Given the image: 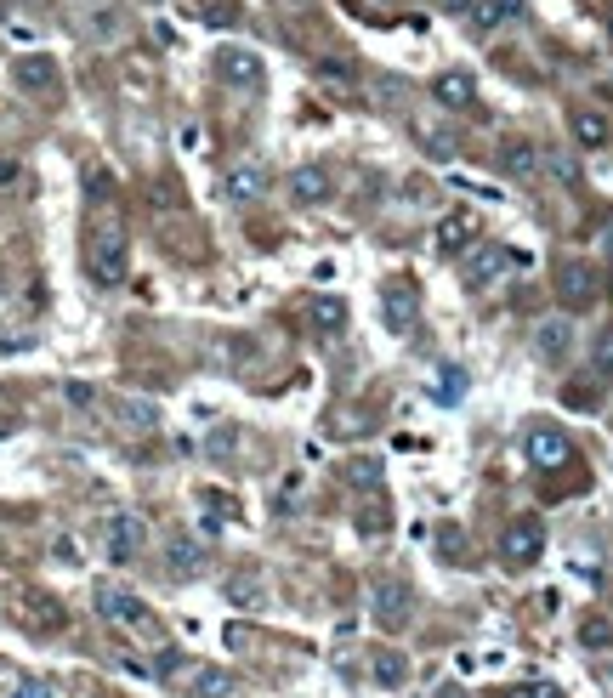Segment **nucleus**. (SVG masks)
I'll list each match as a JSON object with an SVG mask.
<instances>
[{
  "instance_id": "f257e3e1",
  "label": "nucleus",
  "mask_w": 613,
  "mask_h": 698,
  "mask_svg": "<svg viewBox=\"0 0 613 698\" xmlns=\"http://www.w3.org/2000/svg\"><path fill=\"white\" fill-rule=\"evenodd\" d=\"M91 279L97 284H125V267H131V245H125V233L120 227H97V239H91Z\"/></svg>"
},
{
  "instance_id": "f03ea898",
  "label": "nucleus",
  "mask_w": 613,
  "mask_h": 698,
  "mask_svg": "<svg viewBox=\"0 0 613 698\" xmlns=\"http://www.w3.org/2000/svg\"><path fill=\"white\" fill-rule=\"evenodd\" d=\"M97 613H103L108 625H120V630H154L148 602H142L137 591H125V585H97Z\"/></svg>"
},
{
  "instance_id": "7ed1b4c3",
  "label": "nucleus",
  "mask_w": 613,
  "mask_h": 698,
  "mask_svg": "<svg viewBox=\"0 0 613 698\" xmlns=\"http://www.w3.org/2000/svg\"><path fill=\"white\" fill-rule=\"evenodd\" d=\"M523 449H528V460H534L540 472H557V466H568V460H574V443H568V432H562V426H528Z\"/></svg>"
},
{
  "instance_id": "20e7f679",
  "label": "nucleus",
  "mask_w": 613,
  "mask_h": 698,
  "mask_svg": "<svg viewBox=\"0 0 613 698\" xmlns=\"http://www.w3.org/2000/svg\"><path fill=\"white\" fill-rule=\"evenodd\" d=\"M540 551H545V523L540 517H517V523L500 534V557H506L511 568H528Z\"/></svg>"
},
{
  "instance_id": "39448f33",
  "label": "nucleus",
  "mask_w": 613,
  "mask_h": 698,
  "mask_svg": "<svg viewBox=\"0 0 613 698\" xmlns=\"http://www.w3.org/2000/svg\"><path fill=\"white\" fill-rule=\"evenodd\" d=\"M142 540H148V528H142V517L120 511V517H114V523L103 528V557L114 562V568H125V562H137Z\"/></svg>"
},
{
  "instance_id": "423d86ee",
  "label": "nucleus",
  "mask_w": 613,
  "mask_h": 698,
  "mask_svg": "<svg viewBox=\"0 0 613 698\" xmlns=\"http://www.w3.org/2000/svg\"><path fill=\"white\" fill-rule=\"evenodd\" d=\"M557 296H562V307H591V301L602 296V279H596V267H591V262H562Z\"/></svg>"
},
{
  "instance_id": "0eeeda50",
  "label": "nucleus",
  "mask_w": 613,
  "mask_h": 698,
  "mask_svg": "<svg viewBox=\"0 0 613 698\" xmlns=\"http://www.w3.org/2000/svg\"><path fill=\"white\" fill-rule=\"evenodd\" d=\"M432 103L449 108V114H466V108H477V80H472L466 69L432 74Z\"/></svg>"
},
{
  "instance_id": "6e6552de",
  "label": "nucleus",
  "mask_w": 613,
  "mask_h": 698,
  "mask_svg": "<svg viewBox=\"0 0 613 698\" xmlns=\"http://www.w3.org/2000/svg\"><path fill=\"white\" fill-rule=\"evenodd\" d=\"M211 63H216V74H222L228 86H262V57L250 52V46H222Z\"/></svg>"
},
{
  "instance_id": "1a4fd4ad",
  "label": "nucleus",
  "mask_w": 613,
  "mask_h": 698,
  "mask_svg": "<svg viewBox=\"0 0 613 698\" xmlns=\"http://www.w3.org/2000/svg\"><path fill=\"white\" fill-rule=\"evenodd\" d=\"M290 199H301V205H330L335 176L324 171V165H296V171H290Z\"/></svg>"
},
{
  "instance_id": "9d476101",
  "label": "nucleus",
  "mask_w": 613,
  "mask_h": 698,
  "mask_svg": "<svg viewBox=\"0 0 613 698\" xmlns=\"http://www.w3.org/2000/svg\"><path fill=\"white\" fill-rule=\"evenodd\" d=\"M534 352H540L545 364H562V358L574 352V318H540V330H534Z\"/></svg>"
},
{
  "instance_id": "9b49d317",
  "label": "nucleus",
  "mask_w": 613,
  "mask_h": 698,
  "mask_svg": "<svg viewBox=\"0 0 613 698\" xmlns=\"http://www.w3.org/2000/svg\"><path fill=\"white\" fill-rule=\"evenodd\" d=\"M517 18H528V0H472V23L483 35H500Z\"/></svg>"
},
{
  "instance_id": "f8f14e48",
  "label": "nucleus",
  "mask_w": 613,
  "mask_h": 698,
  "mask_svg": "<svg viewBox=\"0 0 613 698\" xmlns=\"http://www.w3.org/2000/svg\"><path fill=\"white\" fill-rule=\"evenodd\" d=\"M222 193H228L233 205H256V199L267 193V171L256 165V159H245V165H233V171H228Z\"/></svg>"
},
{
  "instance_id": "ddd939ff",
  "label": "nucleus",
  "mask_w": 613,
  "mask_h": 698,
  "mask_svg": "<svg viewBox=\"0 0 613 698\" xmlns=\"http://www.w3.org/2000/svg\"><path fill=\"white\" fill-rule=\"evenodd\" d=\"M12 80H18L23 91H35V97H46V91H57V63L52 57H23V63H12Z\"/></svg>"
},
{
  "instance_id": "4468645a",
  "label": "nucleus",
  "mask_w": 613,
  "mask_h": 698,
  "mask_svg": "<svg viewBox=\"0 0 613 698\" xmlns=\"http://www.w3.org/2000/svg\"><path fill=\"white\" fill-rule=\"evenodd\" d=\"M506 267L511 256L500 245H477L472 256H466V284H494V279H506Z\"/></svg>"
},
{
  "instance_id": "2eb2a0df",
  "label": "nucleus",
  "mask_w": 613,
  "mask_h": 698,
  "mask_svg": "<svg viewBox=\"0 0 613 698\" xmlns=\"http://www.w3.org/2000/svg\"><path fill=\"white\" fill-rule=\"evenodd\" d=\"M307 324H313L318 335H335L341 324H347V301L341 296H313L307 301Z\"/></svg>"
},
{
  "instance_id": "dca6fc26",
  "label": "nucleus",
  "mask_w": 613,
  "mask_h": 698,
  "mask_svg": "<svg viewBox=\"0 0 613 698\" xmlns=\"http://www.w3.org/2000/svg\"><path fill=\"white\" fill-rule=\"evenodd\" d=\"M193 698H239V676L233 670H193Z\"/></svg>"
},
{
  "instance_id": "f3484780",
  "label": "nucleus",
  "mask_w": 613,
  "mask_h": 698,
  "mask_svg": "<svg viewBox=\"0 0 613 698\" xmlns=\"http://www.w3.org/2000/svg\"><path fill=\"white\" fill-rule=\"evenodd\" d=\"M415 318H421V301H415V290H409V284H398V290L386 296V324L403 335V330H415Z\"/></svg>"
},
{
  "instance_id": "a211bd4d",
  "label": "nucleus",
  "mask_w": 613,
  "mask_h": 698,
  "mask_svg": "<svg viewBox=\"0 0 613 698\" xmlns=\"http://www.w3.org/2000/svg\"><path fill=\"white\" fill-rule=\"evenodd\" d=\"M574 142L579 148H602L608 142V114H596V108H574Z\"/></svg>"
},
{
  "instance_id": "6ab92c4d",
  "label": "nucleus",
  "mask_w": 613,
  "mask_h": 698,
  "mask_svg": "<svg viewBox=\"0 0 613 698\" xmlns=\"http://www.w3.org/2000/svg\"><path fill=\"white\" fill-rule=\"evenodd\" d=\"M466 239H472V216H466V210H455V216H443V222H438V250L460 256V250H466Z\"/></svg>"
},
{
  "instance_id": "aec40b11",
  "label": "nucleus",
  "mask_w": 613,
  "mask_h": 698,
  "mask_svg": "<svg viewBox=\"0 0 613 698\" xmlns=\"http://www.w3.org/2000/svg\"><path fill=\"white\" fill-rule=\"evenodd\" d=\"M114 415L131 426V432H148V426H159V409L148 398H114Z\"/></svg>"
},
{
  "instance_id": "412c9836",
  "label": "nucleus",
  "mask_w": 613,
  "mask_h": 698,
  "mask_svg": "<svg viewBox=\"0 0 613 698\" xmlns=\"http://www.w3.org/2000/svg\"><path fill=\"white\" fill-rule=\"evenodd\" d=\"M500 165H506V171L517 176V182H528V176L540 171V148H534V142H511V148H506V159H500Z\"/></svg>"
},
{
  "instance_id": "4be33fe9",
  "label": "nucleus",
  "mask_w": 613,
  "mask_h": 698,
  "mask_svg": "<svg viewBox=\"0 0 613 698\" xmlns=\"http://www.w3.org/2000/svg\"><path fill=\"white\" fill-rule=\"evenodd\" d=\"M165 557H171L176 574H193V568L205 562V551H199V545H193L188 534H171V540H165Z\"/></svg>"
},
{
  "instance_id": "5701e85b",
  "label": "nucleus",
  "mask_w": 613,
  "mask_h": 698,
  "mask_svg": "<svg viewBox=\"0 0 613 698\" xmlns=\"http://www.w3.org/2000/svg\"><path fill=\"white\" fill-rule=\"evenodd\" d=\"M375 613H381L386 625H398L403 613H409V591L403 585H375Z\"/></svg>"
},
{
  "instance_id": "b1692460",
  "label": "nucleus",
  "mask_w": 613,
  "mask_h": 698,
  "mask_svg": "<svg viewBox=\"0 0 613 698\" xmlns=\"http://www.w3.org/2000/svg\"><path fill=\"white\" fill-rule=\"evenodd\" d=\"M432 398H438V403H460V398H466V369L443 364V386H432Z\"/></svg>"
},
{
  "instance_id": "393cba45",
  "label": "nucleus",
  "mask_w": 613,
  "mask_h": 698,
  "mask_svg": "<svg viewBox=\"0 0 613 698\" xmlns=\"http://www.w3.org/2000/svg\"><path fill=\"white\" fill-rule=\"evenodd\" d=\"M228 596H233V602H256V596H262V579H256V574H233L228 579Z\"/></svg>"
},
{
  "instance_id": "a878e982",
  "label": "nucleus",
  "mask_w": 613,
  "mask_h": 698,
  "mask_svg": "<svg viewBox=\"0 0 613 698\" xmlns=\"http://www.w3.org/2000/svg\"><path fill=\"white\" fill-rule=\"evenodd\" d=\"M352 489H381V466H375V460H358V466H352Z\"/></svg>"
},
{
  "instance_id": "bb28decb",
  "label": "nucleus",
  "mask_w": 613,
  "mask_h": 698,
  "mask_svg": "<svg viewBox=\"0 0 613 698\" xmlns=\"http://www.w3.org/2000/svg\"><path fill=\"white\" fill-rule=\"evenodd\" d=\"M545 165H551V176H557V182H579V165L568 154H545Z\"/></svg>"
},
{
  "instance_id": "cd10ccee",
  "label": "nucleus",
  "mask_w": 613,
  "mask_h": 698,
  "mask_svg": "<svg viewBox=\"0 0 613 698\" xmlns=\"http://www.w3.org/2000/svg\"><path fill=\"white\" fill-rule=\"evenodd\" d=\"M63 398H69L74 409H91V403H97V392H91L86 381H69V386H63Z\"/></svg>"
},
{
  "instance_id": "c85d7f7f",
  "label": "nucleus",
  "mask_w": 613,
  "mask_h": 698,
  "mask_svg": "<svg viewBox=\"0 0 613 698\" xmlns=\"http://www.w3.org/2000/svg\"><path fill=\"white\" fill-rule=\"evenodd\" d=\"M12 698H52V681H23Z\"/></svg>"
},
{
  "instance_id": "c756f323",
  "label": "nucleus",
  "mask_w": 613,
  "mask_h": 698,
  "mask_svg": "<svg viewBox=\"0 0 613 698\" xmlns=\"http://www.w3.org/2000/svg\"><path fill=\"white\" fill-rule=\"evenodd\" d=\"M375 676H381V681H403V659H381V664H375Z\"/></svg>"
},
{
  "instance_id": "7c9ffc66",
  "label": "nucleus",
  "mask_w": 613,
  "mask_h": 698,
  "mask_svg": "<svg viewBox=\"0 0 613 698\" xmlns=\"http://www.w3.org/2000/svg\"><path fill=\"white\" fill-rule=\"evenodd\" d=\"M12 182H18V159L0 154V188H12Z\"/></svg>"
},
{
  "instance_id": "2f4dec72",
  "label": "nucleus",
  "mask_w": 613,
  "mask_h": 698,
  "mask_svg": "<svg viewBox=\"0 0 613 698\" xmlns=\"http://www.w3.org/2000/svg\"><path fill=\"white\" fill-rule=\"evenodd\" d=\"M443 12L449 18H472V0H443Z\"/></svg>"
},
{
  "instance_id": "473e14b6",
  "label": "nucleus",
  "mask_w": 613,
  "mask_h": 698,
  "mask_svg": "<svg viewBox=\"0 0 613 698\" xmlns=\"http://www.w3.org/2000/svg\"><path fill=\"white\" fill-rule=\"evenodd\" d=\"M52 551H57V557H63V562H80V545H74V540H57Z\"/></svg>"
},
{
  "instance_id": "72a5a7b5",
  "label": "nucleus",
  "mask_w": 613,
  "mask_h": 698,
  "mask_svg": "<svg viewBox=\"0 0 613 698\" xmlns=\"http://www.w3.org/2000/svg\"><path fill=\"white\" fill-rule=\"evenodd\" d=\"M608 636H613L608 625H585V642H591V647H602V642H608Z\"/></svg>"
},
{
  "instance_id": "f704fd0d",
  "label": "nucleus",
  "mask_w": 613,
  "mask_h": 698,
  "mask_svg": "<svg viewBox=\"0 0 613 698\" xmlns=\"http://www.w3.org/2000/svg\"><path fill=\"white\" fill-rule=\"evenodd\" d=\"M528 698H562V693H557V687H534Z\"/></svg>"
},
{
  "instance_id": "c9c22d12",
  "label": "nucleus",
  "mask_w": 613,
  "mask_h": 698,
  "mask_svg": "<svg viewBox=\"0 0 613 698\" xmlns=\"http://www.w3.org/2000/svg\"><path fill=\"white\" fill-rule=\"evenodd\" d=\"M608 35H613V12H608Z\"/></svg>"
}]
</instances>
